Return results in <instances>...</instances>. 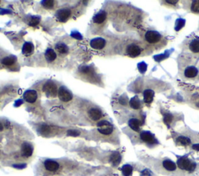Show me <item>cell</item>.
<instances>
[{
    "instance_id": "22",
    "label": "cell",
    "mask_w": 199,
    "mask_h": 176,
    "mask_svg": "<svg viewBox=\"0 0 199 176\" xmlns=\"http://www.w3.org/2000/svg\"><path fill=\"white\" fill-rule=\"evenodd\" d=\"M162 165H163V167H164L166 170H168V171H174V170H176V164L170 160L164 161L162 162Z\"/></svg>"
},
{
    "instance_id": "5",
    "label": "cell",
    "mask_w": 199,
    "mask_h": 176,
    "mask_svg": "<svg viewBox=\"0 0 199 176\" xmlns=\"http://www.w3.org/2000/svg\"><path fill=\"white\" fill-rule=\"evenodd\" d=\"M177 165L182 170L191 171L195 168V164L192 163L189 159L185 157H181L177 161Z\"/></svg>"
},
{
    "instance_id": "12",
    "label": "cell",
    "mask_w": 199,
    "mask_h": 176,
    "mask_svg": "<svg viewBox=\"0 0 199 176\" xmlns=\"http://www.w3.org/2000/svg\"><path fill=\"white\" fill-rule=\"evenodd\" d=\"M44 167L47 171H55L58 169L59 164L53 160H46L44 161Z\"/></svg>"
},
{
    "instance_id": "23",
    "label": "cell",
    "mask_w": 199,
    "mask_h": 176,
    "mask_svg": "<svg viewBox=\"0 0 199 176\" xmlns=\"http://www.w3.org/2000/svg\"><path fill=\"white\" fill-rule=\"evenodd\" d=\"M130 106H131V108L134 109V110H138L140 108V106H141V103H140V100L138 99V96H134L130 100L129 103Z\"/></svg>"
},
{
    "instance_id": "11",
    "label": "cell",
    "mask_w": 199,
    "mask_h": 176,
    "mask_svg": "<svg viewBox=\"0 0 199 176\" xmlns=\"http://www.w3.org/2000/svg\"><path fill=\"white\" fill-rule=\"evenodd\" d=\"M105 45H106V40L103 38H100V37L94 38L90 41L91 47L94 49H97V50L103 48Z\"/></svg>"
},
{
    "instance_id": "13",
    "label": "cell",
    "mask_w": 199,
    "mask_h": 176,
    "mask_svg": "<svg viewBox=\"0 0 199 176\" xmlns=\"http://www.w3.org/2000/svg\"><path fill=\"white\" fill-rule=\"evenodd\" d=\"M140 137L143 141L146 142L148 144H154L155 142V139L153 135L151 133L148 132V131H143L140 134Z\"/></svg>"
},
{
    "instance_id": "9",
    "label": "cell",
    "mask_w": 199,
    "mask_h": 176,
    "mask_svg": "<svg viewBox=\"0 0 199 176\" xmlns=\"http://www.w3.org/2000/svg\"><path fill=\"white\" fill-rule=\"evenodd\" d=\"M70 15H71V11L68 9H59L58 12H56V17H57L58 20L62 22V23L65 22L68 19Z\"/></svg>"
},
{
    "instance_id": "3",
    "label": "cell",
    "mask_w": 199,
    "mask_h": 176,
    "mask_svg": "<svg viewBox=\"0 0 199 176\" xmlns=\"http://www.w3.org/2000/svg\"><path fill=\"white\" fill-rule=\"evenodd\" d=\"M43 90L45 93L46 96L47 97H55L56 95L58 94V89H57V86L54 82L51 81H48L44 85L43 87Z\"/></svg>"
},
{
    "instance_id": "14",
    "label": "cell",
    "mask_w": 199,
    "mask_h": 176,
    "mask_svg": "<svg viewBox=\"0 0 199 176\" xmlns=\"http://www.w3.org/2000/svg\"><path fill=\"white\" fill-rule=\"evenodd\" d=\"M21 153H22V155L24 156V157H30L32 155V154H33V147L30 144L24 143L22 145Z\"/></svg>"
},
{
    "instance_id": "33",
    "label": "cell",
    "mask_w": 199,
    "mask_h": 176,
    "mask_svg": "<svg viewBox=\"0 0 199 176\" xmlns=\"http://www.w3.org/2000/svg\"><path fill=\"white\" fill-rule=\"evenodd\" d=\"M71 36H72V37H74V38L77 39V40H82V35H81L79 32L77 31L72 32V33H71Z\"/></svg>"
},
{
    "instance_id": "10",
    "label": "cell",
    "mask_w": 199,
    "mask_h": 176,
    "mask_svg": "<svg viewBox=\"0 0 199 176\" xmlns=\"http://www.w3.org/2000/svg\"><path fill=\"white\" fill-rule=\"evenodd\" d=\"M23 98L27 103H33L37 99V93L35 90H27L23 94Z\"/></svg>"
},
{
    "instance_id": "7",
    "label": "cell",
    "mask_w": 199,
    "mask_h": 176,
    "mask_svg": "<svg viewBox=\"0 0 199 176\" xmlns=\"http://www.w3.org/2000/svg\"><path fill=\"white\" fill-rule=\"evenodd\" d=\"M188 49L194 54H199V38L194 37L188 42Z\"/></svg>"
},
{
    "instance_id": "39",
    "label": "cell",
    "mask_w": 199,
    "mask_h": 176,
    "mask_svg": "<svg viewBox=\"0 0 199 176\" xmlns=\"http://www.w3.org/2000/svg\"><path fill=\"white\" fill-rule=\"evenodd\" d=\"M3 130V125L0 123V131Z\"/></svg>"
},
{
    "instance_id": "4",
    "label": "cell",
    "mask_w": 199,
    "mask_h": 176,
    "mask_svg": "<svg viewBox=\"0 0 199 176\" xmlns=\"http://www.w3.org/2000/svg\"><path fill=\"white\" fill-rule=\"evenodd\" d=\"M98 131L103 135H110L113 132V126L106 120L100 121L97 124Z\"/></svg>"
},
{
    "instance_id": "24",
    "label": "cell",
    "mask_w": 199,
    "mask_h": 176,
    "mask_svg": "<svg viewBox=\"0 0 199 176\" xmlns=\"http://www.w3.org/2000/svg\"><path fill=\"white\" fill-rule=\"evenodd\" d=\"M56 50L61 54H67L68 51V48L65 44H64L63 43H58V44H56L55 46Z\"/></svg>"
},
{
    "instance_id": "29",
    "label": "cell",
    "mask_w": 199,
    "mask_h": 176,
    "mask_svg": "<svg viewBox=\"0 0 199 176\" xmlns=\"http://www.w3.org/2000/svg\"><path fill=\"white\" fill-rule=\"evenodd\" d=\"M177 142L182 145H187L190 143V139L185 137H180L177 139Z\"/></svg>"
},
{
    "instance_id": "8",
    "label": "cell",
    "mask_w": 199,
    "mask_h": 176,
    "mask_svg": "<svg viewBox=\"0 0 199 176\" xmlns=\"http://www.w3.org/2000/svg\"><path fill=\"white\" fill-rule=\"evenodd\" d=\"M197 74H198V69L194 65H188L184 68V71H183L184 76L186 78H188V79L195 78Z\"/></svg>"
},
{
    "instance_id": "38",
    "label": "cell",
    "mask_w": 199,
    "mask_h": 176,
    "mask_svg": "<svg viewBox=\"0 0 199 176\" xmlns=\"http://www.w3.org/2000/svg\"><path fill=\"white\" fill-rule=\"evenodd\" d=\"M193 148H194V150L199 151V144H194V145H193Z\"/></svg>"
},
{
    "instance_id": "6",
    "label": "cell",
    "mask_w": 199,
    "mask_h": 176,
    "mask_svg": "<svg viewBox=\"0 0 199 176\" xmlns=\"http://www.w3.org/2000/svg\"><path fill=\"white\" fill-rule=\"evenodd\" d=\"M58 96L62 102H69L72 100V94L64 86L59 88L58 91Z\"/></svg>"
},
{
    "instance_id": "36",
    "label": "cell",
    "mask_w": 199,
    "mask_h": 176,
    "mask_svg": "<svg viewBox=\"0 0 199 176\" xmlns=\"http://www.w3.org/2000/svg\"><path fill=\"white\" fill-rule=\"evenodd\" d=\"M14 168H19V169H22V168H26V164H14L13 165Z\"/></svg>"
},
{
    "instance_id": "19",
    "label": "cell",
    "mask_w": 199,
    "mask_h": 176,
    "mask_svg": "<svg viewBox=\"0 0 199 176\" xmlns=\"http://www.w3.org/2000/svg\"><path fill=\"white\" fill-rule=\"evenodd\" d=\"M106 18V12H104V11H101V12H100L99 13L96 14V16L93 17V21H94V23H98V24H100V23L104 22Z\"/></svg>"
},
{
    "instance_id": "28",
    "label": "cell",
    "mask_w": 199,
    "mask_h": 176,
    "mask_svg": "<svg viewBox=\"0 0 199 176\" xmlns=\"http://www.w3.org/2000/svg\"><path fill=\"white\" fill-rule=\"evenodd\" d=\"M41 5L45 8V9H52L54 7V2L53 0H44V1H42Z\"/></svg>"
},
{
    "instance_id": "31",
    "label": "cell",
    "mask_w": 199,
    "mask_h": 176,
    "mask_svg": "<svg viewBox=\"0 0 199 176\" xmlns=\"http://www.w3.org/2000/svg\"><path fill=\"white\" fill-rule=\"evenodd\" d=\"M50 131V127L47 125H43L40 128V133L42 134H47Z\"/></svg>"
},
{
    "instance_id": "30",
    "label": "cell",
    "mask_w": 199,
    "mask_h": 176,
    "mask_svg": "<svg viewBox=\"0 0 199 176\" xmlns=\"http://www.w3.org/2000/svg\"><path fill=\"white\" fill-rule=\"evenodd\" d=\"M184 24H185V20H183V19H177L176 22V31L180 30V29H181V28L184 26Z\"/></svg>"
},
{
    "instance_id": "21",
    "label": "cell",
    "mask_w": 199,
    "mask_h": 176,
    "mask_svg": "<svg viewBox=\"0 0 199 176\" xmlns=\"http://www.w3.org/2000/svg\"><path fill=\"white\" fill-rule=\"evenodd\" d=\"M130 127L134 131H139L140 130V121L137 119H131L128 122Z\"/></svg>"
},
{
    "instance_id": "34",
    "label": "cell",
    "mask_w": 199,
    "mask_h": 176,
    "mask_svg": "<svg viewBox=\"0 0 199 176\" xmlns=\"http://www.w3.org/2000/svg\"><path fill=\"white\" fill-rule=\"evenodd\" d=\"M68 136H72V137H77L79 135V132L77 130H70L68 131Z\"/></svg>"
},
{
    "instance_id": "35",
    "label": "cell",
    "mask_w": 199,
    "mask_h": 176,
    "mask_svg": "<svg viewBox=\"0 0 199 176\" xmlns=\"http://www.w3.org/2000/svg\"><path fill=\"white\" fill-rule=\"evenodd\" d=\"M164 121L166 124H169L172 121V117L170 115H166L164 118Z\"/></svg>"
},
{
    "instance_id": "32",
    "label": "cell",
    "mask_w": 199,
    "mask_h": 176,
    "mask_svg": "<svg viewBox=\"0 0 199 176\" xmlns=\"http://www.w3.org/2000/svg\"><path fill=\"white\" fill-rule=\"evenodd\" d=\"M39 22H40V17H38V16H34V17L32 18L31 20L30 21V23H29V24L31 26H35L38 24Z\"/></svg>"
},
{
    "instance_id": "15",
    "label": "cell",
    "mask_w": 199,
    "mask_h": 176,
    "mask_svg": "<svg viewBox=\"0 0 199 176\" xmlns=\"http://www.w3.org/2000/svg\"><path fill=\"white\" fill-rule=\"evenodd\" d=\"M89 117H90L93 120L96 121L98 120L101 118L102 116H103V113H102V112L99 110V109L96 108H92L89 110Z\"/></svg>"
},
{
    "instance_id": "27",
    "label": "cell",
    "mask_w": 199,
    "mask_h": 176,
    "mask_svg": "<svg viewBox=\"0 0 199 176\" xmlns=\"http://www.w3.org/2000/svg\"><path fill=\"white\" fill-rule=\"evenodd\" d=\"M122 172L124 176H130L132 173V167L129 164H125L122 167Z\"/></svg>"
},
{
    "instance_id": "26",
    "label": "cell",
    "mask_w": 199,
    "mask_h": 176,
    "mask_svg": "<svg viewBox=\"0 0 199 176\" xmlns=\"http://www.w3.org/2000/svg\"><path fill=\"white\" fill-rule=\"evenodd\" d=\"M190 10L194 13H199V0H194L190 2Z\"/></svg>"
},
{
    "instance_id": "25",
    "label": "cell",
    "mask_w": 199,
    "mask_h": 176,
    "mask_svg": "<svg viewBox=\"0 0 199 176\" xmlns=\"http://www.w3.org/2000/svg\"><path fill=\"white\" fill-rule=\"evenodd\" d=\"M120 155L119 154V153L117 152H115V153H113L111 156H110V162L113 164V165H117V164L120 163Z\"/></svg>"
},
{
    "instance_id": "16",
    "label": "cell",
    "mask_w": 199,
    "mask_h": 176,
    "mask_svg": "<svg viewBox=\"0 0 199 176\" xmlns=\"http://www.w3.org/2000/svg\"><path fill=\"white\" fill-rule=\"evenodd\" d=\"M33 45L30 42H26L23 46L22 48V52L24 55L29 56L33 53Z\"/></svg>"
},
{
    "instance_id": "37",
    "label": "cell",
    "mask_w": 199,
    "mask_h": 176,
    "mask_svg": "<svg viewBox=\"0 0 199 176\" xmlns=\"http://www.w3.org/2000/svg\"><path fill=\"white\" fill-rule=\"evenodd\" d=\"M167 3H170L171 5H174V4L177 3L178 2V1H171V0H168V1H166Z\"/></svg>"
},
{
    "instance_id": "17",
    "label": "cell",
    "mask_w": 199,
    "mask_h": 176,
    "mask_svg": "<svg viewBox=\"0 0 199 176\" xmlns=\"http://www.w3.org/2000/svg\"><path fill=\"white\" fill-rule=\"evenodd\" d=\"M144 96V102L145 103H150L153 100L154 96V92L151 89H146L144 91L143 93Z\"/></svg>"
},
{
    "instance_id": "20",
    "label": "cell",
    "mask_w": 199,
    "mask_h": 176,
    "mask_svg": "<svg viewBox=\"0 0 199 176\" xmlns=\"http://www.w3.org/2000/svg\"><path fill=\"white\" fill-rule=\"evenodd\" d=\"M44 55H45L46 60H47V61H49V62L54 61V60L56 59V57H57L55 52H54V51L52 50V49H47Z\"/></svg>"
},
{
    "instance_id": "2",
    "label": "cell",
    "mask_w": 199,
    "mask_h": 176,
    "mask_svg": "<svg viewBox=\"0 0 199 176\" xmlns=\"http://www.w3.org/2000/svg\"><path fill=\"white\" fill-rule=\"evenodd\" d=\"M142 47L138 44H131L127 46L126 48V53L131 58H136L141 54L142 53Z\"/></svg>"
},
{
    "instance_id": "18",
    "label": "cell",
    "mask_w": 199,
    "mask_h": 176,
    "mask_svg": "<svg viewBox=\"0 0 199 176\" xmlns=\"http://www.w3.org/2000/svg\"><path fill=\"white\" fill-rule=\"evenodd\" d=\"M16 56L10 55L2 58V59L1 60V62H2V65H6V66H10V65H13L14 63L16 62Z\"/></svg>"
},
{
    "instance_id": "1",
    "label": "cell",
    "mask_w": 199,
    "mask_h": 176,
    "mask_svg": "<svg viewBox=\"0 0 199 176\" xmlns=\"http://www.w3.org/2000/svg\"><path fill=\"white\" fill-rule=\"evenodd\" d=\"M144 37L147 45L149 47H162L166 44V40L155 30H147Z\"/></svg>"
}]
</instances>
